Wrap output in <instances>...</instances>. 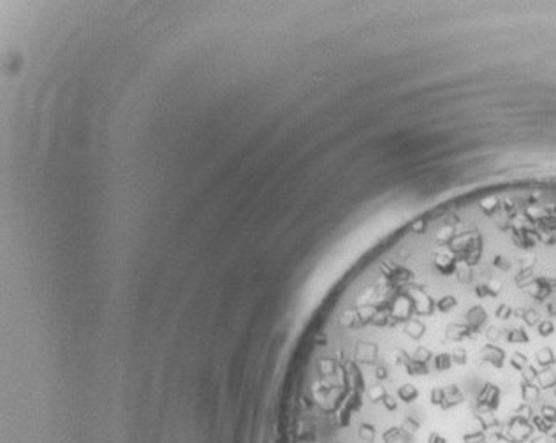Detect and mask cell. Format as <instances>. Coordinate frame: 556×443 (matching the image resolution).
Segmentation results:
<instances>
[{
	"label": "cell",
	"instance_id": "obj_1",
	"mask_svg": "<svg viewBox=\"0 0 556 443\" xmlns=\"http://www.w3.org/2000/svg\"><path fill=\"white\" fill-rule=\"evenodd\" d=\"M296 443H556V254L445 269L329 322Z\"/></svg>",
	"mask_w": 556,
	"mask_h": 443
}]
</instances>
